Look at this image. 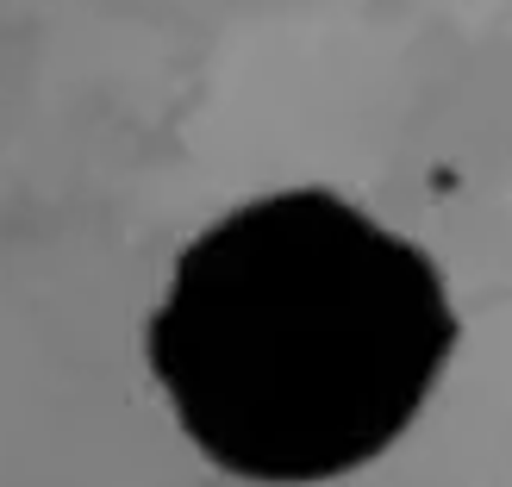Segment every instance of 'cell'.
Instances as JSON below:
<instances>
[{"label": "cell", "mask_w": 512, "mask_h": 487, "mask_svg": "<svg viewBox=\"0 0 512 487\" xmlns=\"http://www.w3.org/2000/svg\"><path fill=\"white\" fill-rule=\"evenodd\" d=\"M456 344L425 250L294 188L207 225L150 319L182 431L244 481H331L381 456Z\"/></svg>", "instance_id": "cell-1"}]
</instances>
